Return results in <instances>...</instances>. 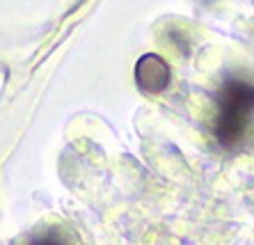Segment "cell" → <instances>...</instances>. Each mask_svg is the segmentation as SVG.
<instances>
[{
	"label": "cell",
	"instance_id": "obj_1",
	"mask_svg": "<svg viewBox=\"0 0 254 245\" xmlns=\"http://www.w3.org/2000/svg\"><path fill=\"white\" fill-rule=\"evenodd\" d=\"M254 115V85L248 80L231 78L222 85L218 96V120H215V138L222 147L238 142Z\"/></svg>",
	"mask_w": 254,
	"mask_h": 245
},
{
	"label": "cell",
	"instance_id": "obj_2",
	"mask_svg": "<svg viewBox=\"0 0 254 245\" xmlns=\"http://www.w3.org/2000/svg\"><path fill=\"white\" fill-rule=\"evenodd\" d=\"M135 83L144 94H160L170 85V64L156 53L142 55L135 64Z\"/></svg>",
	"mask_w": 254,
	"mask_h": 245
},
{
	"label": "cell",
	"instance_id": "obj_3",
	"mask_svg": "<svg viewBox=\"0 0 254 245\" xmlns=\"http://www.w3.org/2000/svg\"><path fill=\"white\" fill-rule=\"evenodd\" d=\"M30 245H64V241L60 239L55 232H51V234H44V236H39V239H35V241H30Z\"/></svg>",
	"mask_w": 254,
	"mask_h": 245
}]
</instances>
